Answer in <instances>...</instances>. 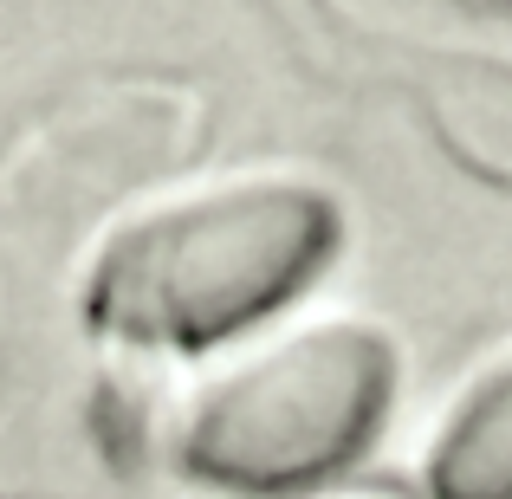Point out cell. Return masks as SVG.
I'll return each mask as SVG.
<instances>
[{
	"mask_svg": "<svg viewBox=\"0 0 512 499\" xmlns=\"http://www.w3.org/2000/svg\"><path fill=\"white\" fill-rule=\"evenodd\" d=\"M338 247L305 182H227L130 221L91 273V318L137 350H208L279 312Z\"/></svg>",
	"mask_w": 512,
	"mask_h": 499,
	"instance_id": "obj_1",
	"label": "cell"
},
{
	"mask_svg": "<svg viewBox=\"0 0 512 499\" xmlns=\"http://www.w3.org/2000/svg\"><path fill=\"white\" fill-rule=\"evenodd\" d=\"M396 357L357 318H318L221 370L182 415L188 474L234 493H312L383 428Z\"/></svg>",
	"mask_w": 512,
	"mask_h": 499,
	"instance_id": "obj_2",
	"label": "cell"
},
{
	"mask_svg": "<svg viewBox=\"0 0 512 499\" xmlns=\"http://www.w3.org/2000/svg\"><path fill=\"white\" fill-rule=\"evenodd\" d=\"M402 91L467 175L512 188V59L493 52H402Z\"/></svg>",
	"mask_w": 512,
	"mask_h": 499,
	"instance_id": "obj_3",
	"label": "cell"
},
{
	"mask_svg": "<svg viewBox=\"0 0 512 499\" xmlns=\"http://www.w3.org/2000/svg\"><path fill=\"white\" fill-rule=\"evenodd\" d=\"M435 499H512V357L480 370L428 454Z\"/></svg>",
	"mask_w": 512,
	"mask_h": 499,
	"instance_id": "obj_4",
	"label": "cell"
},
{
	"mask_svg": "<svg viewBox=\"0 0 512 499\" xmlns=\"http://www.w3.org/2000/svg\"><path fill=\"white\" fill-rule=\"evenodd\" d=\"M299 499H415L409 487H389V480H350V487H312Z\"/></svg>",
	"mask_w": 512,
	"mask_h": 499,
	"instance_id": "obj_5",
	"label": "cell"
},
{
	"mask_svg": "<svg viewBox=\"0 0 512 499\" xmlns=\"http://www.w3.org/2000/svg\"><path fill=\"white\" fill-rule=\"evenodd\" d=\"M480 7H500V13H512V0H480Z\"/></svg>",
	"mask_w": 512,
	"mask_h": 499,
	"instance_id": "obj_6",
	"label": "cell"
}]
</instances>
